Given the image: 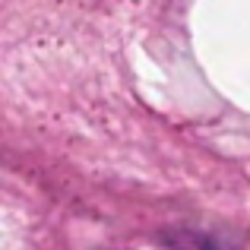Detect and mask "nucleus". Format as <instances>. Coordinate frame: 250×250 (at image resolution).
<instances>
[]
</instances>
